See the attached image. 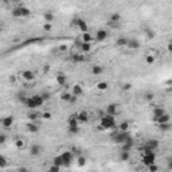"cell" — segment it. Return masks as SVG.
<instances>
[{
    "instance_id": "obj_20",
    "label": "cell",
    "mask_w": 172,
    "mask_h": 172,
    "mask_svg": "<svg viewBox=\"0 0 172 172\" xmlns=\"http://www.w3.org/2000/svg\"><path fill=\"white\" fill-rule=\"evenodd\" d=\"M71 94H74L75 97H79V96H82L83 94V89H82V86L81 85H74L73 86V89H71Z\"/></svg>"
},
{
    "instance_id": "obj_39",
    "label": "cell",
    "mask_w": 172,
    "mask_h": 172,
    "mask_svg": "<svg viewBox=\"0 0 172 172\" xmlns=\"http://www.w3.org/2000/svg\"><path fill=\"white\" fill-rule=\"evenodd\" d=\"M7 165H8V161L5 159V156L0 155V168H5Z\"/></svg>"
},
{
    "instance_id": "obj_18",
    "label": "cell",
    "mask_w": 172,
    "mask_h": 172,
    "mask_svg": "<svg viewBox=\"0 0 172 172\" xmlns=\"http://www.w3.org/2000/svg\"><path fill=\"white\" fill-rule=\"evenodd\" d=\"M134 145V140L132 137H129L125 142H122V150H130Z\"/></svg>"
},
{
    "instance_id": "obj_31",
    "label": "cell",
    "mask_w": 172,
    "mask_h": 172,
    "mask_svg": "<svg viewBox=\"0 0 172 172\" xmlns=\"http://www.w3.org/2000/svg\"><path fill=\"white\" fill-rule=\"evenodd\" d=\"M81 39H82V42H90L91 43V40H93L94 38H93V35L87 31V32H82V36H81Z\"/></svg>"
},
{
    "instance_id": "obj_41",
    "label": "cell",
    "mask_w": 172,
    "mask_h": 172,
    "mask_svg": "<svg viewBox=\"0 0 172 172\" xmlns=\"http://www.w3.org/2000/svg\"><path fill=\"white\" fill-rule=\"evenodd\" d=\"M15 147L18 148V149H23V148H24V141H23V140H20V139H18L15 141Z\"/></svg>"
},
{
    "instance_id": "obj_53",
    "label": "cell",
    "mask_w": 172,
    "mask_h": 172,
    "mask_svg": "<svg viewBox=\"0 0 172 172\" xmlns=\"http://www.w3.org/2000/svg\"><path fill=\"white\" fill-rule=\"evenodd\" d=\"M59 51H61V53H64V51H67V46H66V44H61V46H59Z\"/></svg>"
},
{
    "instance_id": "obj_30",
    "label": "cell",
    "mask_w": 172,
    "mask_h": 172,
    "mask_svg": "<svg viewBox=\"0 0 172 172\" xmlns=\"http://www.w3.org/2000/svg\"><path fill=\"white\" fill-rule=\"evenodd\" d=\"M96 86H97V89H98V90H101V91H105V90H108V89H109V83H108L106 81H101V82H98Z\"/></svg>"
},
{
    "instance_id": "obj_43",
    "label": "cell",
    "mask_w": 172,
    "mask_h": 172,
    "mask_svg": "<svg viewBox=\"0 0 172 172\" xmlns=\"http://www.w3.org/2000/svg\"><path fill=\"white\" fill-rule=\"evenodd\" d=\"M148 167V169H149L150 172H157L159 171V167L156 165L155 163H152V164H149V165H147Z\"/></svg>"
},
{
    "instance_id": "obj_29",
    "label": "cell",
    "mask_w": 172,
    "mask_h": 172,
    "mask_svg": "<svg viewBox=\"0 0 172 172\" xmlns=\"http://www.w3.org/2000/svg\"><path fill=\"white\" fill-rule=\"evenodd\" d=\"M102 71H104V69H102V66H99V64H94V66L91 67V74L93 75H101Z\"/></svg>"
},
{
    "instance_id": "obj_9",
    "label": "cell",
    "mask_w": 172,
    "mask_h": 172,
    "mask_svg": "<svg viewBox=\"0 0 172 172\" xmlns=\"http://www.w3.org/2000/svg\"><path fill=\"white\" fill-rule=\"evenodd\" d=\"M20 75L24 81H27V82H31V81L35 79V73L32 71V70H23Z\"/></svg>"
},
{
    "instance_id": "obj_15",
    "label": "cell",
    "mask_w": 172,
    "mask_h": 172,
    "mask_svg": "<svg viewBox=\"0 0 172 172\" xmlns=\"http://www.w3.org/2000/svg\"><path fill=\"white\" fill-rule=\"evenodd\" d=\"M13 121H15L13 116H7V117H4L1 120V125L4 126V128H11V126L13 125Z\"/></svg>"
},
{
    "instance_id": "obj_45",
    "label": "cell",
    "mask_w": 172,
    "mask_h": 172,
    "mask_svg": "<svg viewBox=\"0 0 172 172\" xmlns=\"http://www.w3.org/2000/svg\"><path fill=\"white\" fill-rule=\"evenodd\" d=\"M43 30H44L46 32H50L51 30H53V24H51V23H47V22H46V23L43 24Z\"/></svg>"
},
{
    "instance_id": "obj_17",
    "label": "cell",
    "mask_w": 172,
    "mask_h": 172,
    "mask_svg": "<svg viewBox=\"0 0 172 172\" xmlns=\"http://www.w3.org/2000/svg\"><path fill=\"white\" fill-rule=\"evenodd\" d=\"M144 147H147V148H149V149H152V150H156L159 148V141L157 140H148L147 142H145V145Z\"/></svg>"
},
{
    "instance_id": "obj_47",
    "label": "cell",
    "mask_w": 172,
    "mask_h": 172,
    "mask_svg": "<svg viewBox=\"0 0 172 172\" xmlns=\"http://www.w3.org/2000/svg\"><path fill=\"white\" fill-rule=\"evenodd\" d=\"M40 96L43 97V99H44V102L47 101V99H50V98H51V94H50V93H47V91H43V93L40 94Z\"/></svg>"
},
{
    "instance_id": "obj_21",
    "label": "cell",
    "mask_w": 172,
    "mask_h": 172,
    "mask_svg": "<svg viewBox=\"0 0 172 172\" xmlns=\"http://www.w3.org/2000/svg\"><path fill=\"white\" fill-rule=\"evenodd\" d=\"M71 61L75 62V63H81V62H85L86 58L83 54H73L71 55Z\"/></svg>"
},
{
    "instance_id": "obj_7",
    "label": "cell",
    "mask_w": 172,
    "mask_h": 172,
    "mask_svg": "<svg viewBox=\"0 0 172 172\" xmlns=\"http://www.w3.org/2000/svg\"><path fill=\"white\" fill-rule=\"evenodd\" d=\"M152 163H156V153L155 152H150L147 153V155L142 156V164L144 165H149Z\"/></svg>"
},
{
    "instance_id": "obj_16",
    "label": "cell",
    "mask_w": 172,
    "mask_h": 172,
    "mask_svg": "<svg viewBox=\"0 0 172 172\" xmlns=\"http://www.w3.org/2000/svg\"><path fill=\"white\" fill-rule=\"evenodd\" d=\"M55 79H56V83H58V85H61V86H64V85H66V82H67V77L63 74V73H59V74H56Z\"/></svg>"
},
{
    "instance_id": "obj_48",
    "label": "cell",
    "mask_w": 172,
    "mask_h": 172,
    "mask_svg": "<svg viewBox=\"0 0 172 172\" xmlns=\"http://www.w3.org/2000/svg\"><path fill=\"white\" fill-rule=\"evenodd\" d=\"M42 117L44 118V120H51V117H53V114H51L50 112H44V113H43V114H42Z\"/></svg>"
},
{
    "instance_id": "obj_32",
    "label": "cell",
    "mask_w": 172,
    "mask_h": 172,
    "mask_svg": "<svg viewBox=\"0 0 172 172\" xmlns=\"http://www.w3.org/2000/svg\"><path fill=\"white\" fill-rule=\"evenodd\" d=\"M43 19H44V22H47V23H53L55 16H54V13H51V12H44L43 13Z\"/></svg>"
},
{
    "instance_id": "obj_54",
    "label": "cell",
    "mask_w": 172,
    "mask_h": 172,
    "mask_svg": "<svg viewBox=\"0 0 172 172\" xmlns=\"http://www.w3.org/2000/svg\"><path fill=\"white\" fill-rule=\"evenodd\" d=\"M167 50H168V53H172V43L171 42L167 43Z\"/></svg>"
},
{
    "instance_id": "obj_58",
    "label": "cell",
    "mask_w": 172,
    "mask_h": 172,
    "mask_svg": "<svg viewBox=\"0 0 172 172\" xmlns=\"http://www.w3.org/2000/svg\"><path fill=\"white\" fill-rule=\"evenodd\" d=\"M16 1H20V0H16Z\"/></svg>"
},
{
    "instance_id": "obj_33",
    "label": "cell",
    "mask_w": 172,
    "mask_h": 172,
    "mask_svg": "<svg viewBox=\"0 0 172 172\" xmlns=\"http://www.w3.org/2000/svg\"><path fill=\"white\" fill-rule=\"evenodd\" d=\"M118 130H129V128H130V124L128 122V121H122V122H120L118 124Z\"/></svg>"
},
{
    "instance_id": "obj_6",
    "label": "cell",
    "mask_w": 172,
    "mask_h": 172,
    "mask_svg": "<svg viewBox=\"0 0 172 172\" xmlns=\"http://www.w3.org/2000/svg\"><path fill=\"white\" fill-rule=\"evenodd\" d=\"M125 47H128L129 50H139V48L141 47V43H140V40L136 39V38H129Z\"/></svg>"
},
{
    "instance_id": "obj_23",
    "label": "cell",
    "mask_w": 172,
    "mask_h": 172,
    "mask_svg": "<svg viewBox=\"0 0 172 172\" xmlns=\"http://www.w3.org/2000/svg\"><path fill=\"white\" fill-rule=\"evenodd\" d=\"M27 130L31 132V133H36V132H39V126L36 124H34V121H30L27 124Z\"/></svg>"
},
{
    "instance_id": "obj_55",
    "label": "cell",
    "mask_w": 172,
    "mask_h": 172,
    "mask_svg": "<svg viewBox=\"0 0 172 172\" xmlns=\"http://www.w3.org/2000/svg\"><path fill=\"white\" fill-rule=\"evenodd\" d=\"M77 99H78V97H75L74 94L71 96V99H70V104H74V102H77Z\"/></svg>"
},
{
    "instance_id": "obj_19",
    "label": "cell",
    "mask_w": 172,
    "mask_h": 172,
    "mask_svg": "<svg viewBox=\"0 0 172 172\" xmlns=\"http://www.w3.org/2000/svg\"><path fill=\"white\" fill-rule=\"evenodd\" d=\"M163 113H165V110H164V108H161V106H155L152 109V116H153V120L155 118H157L159 116H161Z\"/></svg>"
},
{
    "instance_id": "obj_46",
    "label": "cell",
    "mask_w": 172,
    "mask_h": 172,
    "mask_svg": "<svg viewBox=\"0 0 172 172\" xmlns=\"http://www.w3.org/2000/svg\"><path fill=\"white\" fill-rule=\"evenodd\" d=\"M69 132L71 134H75L79 132V126H69Z\"/></svg>"
},
{
    "instance_id": "obj_4",
    "label": "cell",
    "mask_w": 172,
    "mask_h": 172,
    "mask_svg": "<svg viewBox=\"0 0 172 172\" xmlns=\"http://www.w3.org/2000/svg\"><path fill=\"white\" fill-rule=\"evenodd\" d=\"M71 24H73V26H75V27H78V30H79L81 32H87L89 31L87 23H86V20H85V19H82V18H74L71 20Z\"/></svg>"
},
{
    "instance_id": "obj_36",
    "label": "cell",
    "mask_w": 172,
    "mask_h": 172,
    "mask_svg": "<svg viewBox=\"0 0 172 172\" xmlns=\"http://www.w3.org/2000/svg\"><path fill=\"white\" fill-rule=\"evenodd\" d=\"M71 96H73L71 93H67V91H64V93L61 94V99H62V101H64V102H70Z\"/></svg>"
},
{
    "instance_id": "obj_57",
    "label": "cell",
    "mask_w": 172,
    "mask_h": 172,
    "mask_svg": "<svg viewBox=\"0 0 172 172\" xmlns=\"http://www.w3.org/2000/svg\"><path fill=\"white\" fill-rule=\"evenodd\" d=\"M3 1H4V3H8V0H3Z\"/></svg>"
},
{
    "instance_id": "obj_13",
    "label": "cell",
    "mask_w": 172,
    "mask_h": 172,
    "mask_svg": "<svg viewBox=\"0 0 172 172\" xmlns=\"http://www.w3.org/2000/svg\"><path fill=\"white\" fill-rule=\"evenodd\" d=\"M77 120H78V122H87L89 113L86 112V110H81L79 113H77Z\"/></svg>"
},
{
    "instance_id": "obj_52",
    "label": "cell",
    "mask_w": 172,
    "mask_h": 172,
    "mask_svg": "<svg viewBox=\"0 0 172 172\" xmlns=\"http://www.w3.org/2000/svg\"><path fill=\"white\" fill-rule=\"evenodd\" d=\"M132 89V83H124L122 90H130Z\"/></svg>"
},
{
    "instance_id": "obj_25",
    "label": "cell",
    "mask_w": 172,
    "mask_h": 172,
    "mask_svg": "<svg viewBox=\"0 0 172 172\" xmlns=\"http://www.w3.org/2000/svg\"><path fill=\"white\" fill-rule=\"evenodd\" d=\"M121 20V15L118 12H114L110 15V24H118Z\"/></svg>"
},
{
    "instance_id": "obj_49",
    "label": "cell",
    "mask_w": 172,
    "mask_h": 172,
    "mask_svg": "<svg viewBox=\"0 0 172 172\" xmlns=\"http://www.w3.org/2000/svg\"><path fill=\"white\" fill-rule=\"evenodd\" d=\"M61 169V167H58V165H55V164H53V165L48 168V171H51V172H56V171H59Z\"/></svg>"
},
{
    "instance_id": "obj_38",
    "label": "cell",
    "mask_w": 172,
    "mask_h": 172,
    "mask_svg": "<svg viewBox=\"0 0 172 172\" xmlns=\"http://www.w3.org/2000/svg\"><path fill=\"white\" fill-rule=\"evenodd\" d=\"M145 35H147L148 39H153V38L156 36V32L153 31L152 28H147V30H145Z\"/></svg>"
},
{
    "instance_id": "obj_56",
    "label": "cell",
    "mask_w": 172,
    "mask_h": 172,
    "mask_svg": "<svg viewBox=\"0 0 172 172\" xmlns=\"http://www.w3.org/2000/svg\"><path fill=\"white\" fill-rule=\"evenodd\" d=\"M15 81H16V77H15V75H11V77H10V82H15Z\"/></svg>"
},
{
    "instance_id": "obj_42",
    "label": "cell",
    "mask_w": 172,
    "mask_h": 172,
    "mask_svg": "<svg viewBox=\"0 0 172 172\" xmlns=\"http://www.w3.org/2000/svg\"><path fill=\"white\" fill-rule=\"evenodd\" d=\"M145 62H147V64H153V63H155V56H153V55H147V56H145Z\"/></svg>"
},
{
    "instance_id": "obj_10",
    "label": "cell",
    "mask_w": 172,
    "mask_h": 172,
    "mask_svg": "<svg viewBox=\"0 0 172 172\" xmlns=\"http://www.w3.org/2000/svg\"><path fill=\"white\" fill-rule=\"evenodd\" d=\"M105 113L110 116H116L118 113V105L117 104H109L105 108Z\"/></svg>"
},
{
    "instance_id": "obj_28",
    "label": "cell",
    "mask_w": 172,
    "mask_h": 172,
    "mask_svg": "<svg viewBox=\"0 0 172 172\" xmlns=\"http://www.w3.org/2000/svg\"><path fill=\"white\" fill-rule=\"evenodd\" d=\"M126 42H128V38L120 36V38H117V40H116V46H117V47H125Z\"/></svg>"
},
{
    "instance_id": "obj_3",
    "label": "cell",
    "mask_w": 172,
    "mask_h": 172,
    "mask_svg": "<svg viewBox=\"0 0 172 172\" xmlns=\"http://www.w3.org/2000/svg\"><path fill=\"white\" fill-rule=\"evenodd\" d=\"M30 15H31V10L28 7H24V5H18L12 10L13 18H27Z\"/></svg>"
},
{
    "instance_id": "obj_50",
    "label": "cell",
    "mask_w": 172,
    "mask_h": 172,
    "mask_svg": "<svg viewBox=\"0 0 172 172\" xmlns=\"http://www.w3.org/2000/svg\"><path fill=\"white\" fill-rule=\"evenodd\" d=\"M153 97H155V94H153V93H147V94H145V99H147V101H152Z\"/></svg>"
},
{
    "instance_id": "obj_22",
    "label": "cell",
    "mask_w": 172,
    "mask_h": 172,
    "mask_svg": "<svg viewBox=\"0 0 172 172\" xmlns=\"http://www.w3.org/2000/svg\"><path fill=\"white\" fill-rule=\"evenodd\" d=\"M32 99H34V102L36 104V106H42L43 104H44V99H43V97L40 96V94H34V96H31Z\"/></svg>"
},
{
    "instance_id": "obj_26",
    "label": "cell",
    "mask_w": 172,
    "mask_h": 172,
    "mask_svg": "<svg viewBox=\"0 0 172 172\" xmlns=\"http://www.w3.org/2000/svg\"><path fill=\"white\" fill-rule=\"evenodd\" d=\"M67 125H69V126H78L77 114H71L69 118H67Z\"/></svg>"
},
{
    "instance_id": "obj_14",
    "label": "cell",
    "mask_w": 172,
    "mask_h": 172,
    "mask_svg": "<svg viewBox=\"0 0 172 172\" xmlns=\"http://www.w3.org/2000/svg\"><path fill=\"white\" fill-rule=\"evenodd\" d=\"M155 122H157V124H163V122H169V121H171V116L168 114V113H163V114L161 116H159L157 118H155Z\"/></svg>"
},
{
    "instance_id": "obj_5",
    "label": "cell",
    "mask_w": 172,
    "mask_h": 172,
    "mask_svg": "<svg viewBox=\"0 0 172 172\" xmlns=\"http://www.w3.org/2000/svg\"><path fill=\"white\" fill-rule=\"evenodd\" d=\"M61 156H62V160H63V167H69L73 163V160H74V153L71 150H64Z\"/></svg>"
},
{
    "instance_id": "obj_1",
    "label": "cell",
    "mask_w": 172,
    "mask_h": 172,
    "mask_svg": "<svg viewBox=\"0 0 172 172\" xmlns=\"http://www.w3.org/2000/svg\"><path fill=\"white\" fill-rule=\"evenodd\" d=\"M117 126L116 124V118L114 116H110L105 113L101 118H99V126H98V130H104V129H113Z\"/></svg>"
},
{
    "instance_id": "obj_12",
    "label": "cell",
    "mask_w": 172,
    "mask_h": 172,
    "mask_svg": "<svg viewBox=\"0 0 172 172\" xmlns=\"http://www.w3.org/2000/svg\"><path fill=\"white\" fill-rule=\"evenodd\" d=\"M91 50V43L90 42H81L79 43V51L82 54H87Z\"/></svg>"
},
{
    "instance_id": "obj_8",
    "label": "cell",
    "mask_w": 172,
    "mask_h": 172,
    "mask_svg": "<svg viewBox=\"0 0 172 172\" xmlns=\"http://www.w3.org/2000/svg\"><path fill=\"white\" fill-rule=\"evenodd\" d=\"M94 39H96V42H104V40L108 39V31L104 28L98 30V31L96 32V35H94Z\"/></svg>"
},
{
    "instance_id": "obj_24",
    "label": "cell",
    "mask_w": 172,
    "mask_h": 172,
    "mask_svg": "<svg viewBox=\"0 0 172 172\" xmlns=\"http://www.w3.org/2000/svg\"><path fill=\"white\" fill-rule=\"evenodd\" d=\"M24 105H26L28 109H31V110H34V109H36V104L34 102V99H32V97H27V99H26V102H24Z\"/></svg>"
},
{
    "instance_id": "obj_44",
    "label": "cell",
    "mask_w": 172,
    "mask_h": 172,
    "mask_svg": "<svg viewBox=\"0 0 172 172\" xmlns=\"http://www.w3.org/2000/svg\"><path fill=\"white\" fill-rule=\"evenodd\" d=\"M18 99L22 102V104H24V102H26V99H27V96L24 93H18Z\"/></svg>"
},
{
    "instance_id": "obj_35",
    "label": "cell",
    "mask_w": 172,
    "mask_h": 172,
    "mask_svg": "<svg viewBox=\"0 0 172 172\" xmlns=\"http://www.w3.org/2000/svg\"><path fill=\"white\" fill-rule=\"evenodd\" d=\"M53 164H55V165H58V167H63V160H62V156L61 155H58V156H55V157L53 159Z\"/></svg>"
},
{
    "instance_id": "obj_51",
    "label": "cell",
    "mask_w": 172,
    "mask_h": 172,
    "mask_svg": "<svg viewBox=\"0 0 172 172\" xmlns=\"http://www.w3.org/2000/svg\"><path fill=\"white\" fill-rule=\"evenodd\" d=\"M7 141V136L4 133H0V144H4Z\"/></svg>"
},
{
    "instance_id": "obj_40",
    "label": "cell",
    "mask_w": 172,
    "mask_h": 172,
    "mask_svg": "<svg viewBox=\"0 0 172 172\" xmlns=\"http://www.w3.org/2000/svg\"><path fill=\"white\" fill-rule=\"evenodd\" d=\"M27 117H28L30 121H35V120H38L39 114H38V113H35V112H30L28 114H27Z\"/></svg>"
},
{
    "instance_id": "obj_2",
    "label": "cell",
    "mask_w": 172,
    "mask_h": 172,
    "mask_svg": "<svg viewBox=\"0 0 172 172\" xmlns=\"http://www.w3.org/2000/svg\"><path fill=\"white\" fill-rule=\"evenodd\" d=\"M130 137V133H129V130H116L114 133L112 134V139L113 141L116 142V144H122V142H125L126 140Z\"/></svg>"
},
{
    "instance_id": "obj_27",
    "label": "cell",
    "mask_w": 172,
    "mask_h": 172,
    "mask_svg": "<svg viewBox=\"0 0 172 172\" xmlns=\"http://www.w3.org/2000/svg\"><path fill=\"white\" fill-rule=\"evenodd\" d=\"M130 159V150H122L120 152V160L121 161H128Z\"/></svg>"
},
{
    "instance_id": "obj_37",
    "label": "cell",
    "mask_w": 172,
    "mask_h": 172,
    "mask_svg": "<svg viewBox=\"0 0 172 172\" xmlns=\"http://www.w3.org/2000/svg\"><path fill=\"white\" fill-rule=\"evenodd\" d=\"M77 163H78V165H79V167H85L86 165V157H85V156H82V155H79L77 157Z\"/></svg>"
},
{
    "instance_id": "obj_11",
    "label": "cell",
    "mask_w": 172,
    "mask_h": 172,
    "mask_svg": "<svg viewBox=\"0 0 172 172\" xmlns=\"http://www.w3.org/2000/svg\"><path fill=\"white\" fill-rule=\"evenodd\" d=\"M40 152H42V147H40L39 144H32L31 147H30V155L31 156H39Z\"/></svg>"
},
{
    "instance_id": "obj_34",
    "label": "cell",
    "mask_w": 172,
    "mask_h": 172,
    "mask_svg": "<svg viewBox=\"0 0 172 172\" xmlns=\"http://www.w3.org/2000/svg\"><path fill=\"white\" fill-rule=\"evenodd\" d=\"M159 125V129L163 132H168L169 129H171V121L169 122H163V124H157Z\"/></svg>"
}]
</instances>
